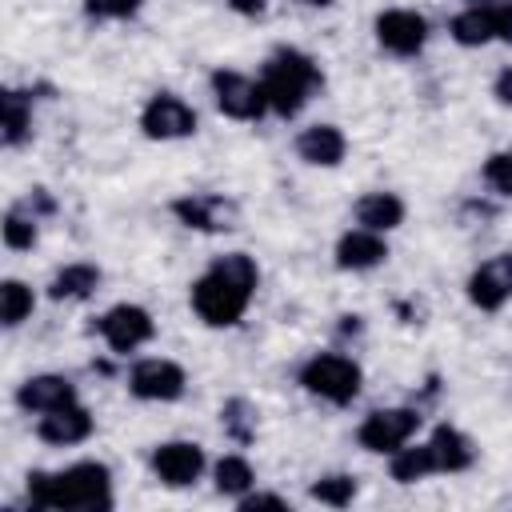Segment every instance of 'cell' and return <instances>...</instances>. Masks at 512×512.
Wrapping results in <instances>:
<instances>
[{"mask_svg":"<svg viewBox=\"0 0 512 512\" xmlns=\"http://www.w3.org/2000/svg\"><path fill=\"white\" fill-rule=\"evenodd\" d=\"M492 96H496V104L512 108V64H504V68L496 72V80H492Z\"/></svg>","mask_w":512,"mask_h":512,"instance_id":"1f68e13d","label":"cell"},{"mask_svg":"<svg viewBox=\"0 0 512 512\" xmlns=\"http://www.w3.org/2000/svg\"><path fill=\"white\" fill-rule=\"evenodd\" d=\"M92 432H96V416H92L80 400L56 408V412L36 416V436H40L48 448H76V444H84Z\"/></svg>","mask_w":512,"mask_h":512,"instance_id":"e0dca14e","label":"cell"},{"mask_svg":"<svg viewBox=\"0 0 512 512\" xmlns=\"http://www.w3.org/2000/svg\"><path fill=\"white\" fill-rule=\"evenodd\" d=\"M300 4H308V8H332L336 0H300Z\"/></svg>","mask_w":512,"mask_h":512,"instance_id":"836d02e7","label":"cell"},{"mask_svg":"<svg viewBox=\"0 0 512 512\" xmlns=\"http://www.w3.org/2000/svg\"><path fill=\"white\" fill-rule=\"evenodd\" d=\"M148 468H152V476H156L164 488L180 492V488H192V484L204 476L208 456H204V448H200L196 440H160V444L148 452Z\"/></svg>","mask_w":512,"mask_h":512,"instance_id":"7c38bea8","label":"cell"},{"mask_svg":"<svg viewBox=\"0 0 512 512\" xmlns=\"http://www.w3.org/2000/svg\"><path fill=\"white\" fill-rule=\"evenodd\" d=\"M468 4H484V0H468Z\"/></svg>","mask_w":512,"mask_h":512,"instance_id":"e575fe53","label":"cell"},{"mask_svg":"<svg viewBox=\"0 0 512 512\" xmlns=\"http://www.w3.org/2000/svg\"><path fill=\"white\" fill-rule=\"evenodd\" d=\"M100 284H104V272L92 260H68V264H60L52 272L48 300H56V304H84V300H92L100 292Z\"/></svg>","mask_w":512,"mask_h":512,"instance_id":"44dd1931","label":"cell"},{"mask_svg":"<svg viewBox=\"0 0 512 512\" xmlns=\"http://www.w3.org/2000/svg\"><path fill=\"white\" fill-rule=\"evenodd\" d=\"M424 416L416 404H392V408H372L360 424H356V444L372 456H392L396 448H404L416 432H420Z\"/></svg>","mask_w":512,"mask_h":512,"instance_id":"8992f818","label":"cell"},{"mask_svg":"<svg viewBox=\"0 0 512 512\" xmlns=\"http://www.w3.org/2000/svg\"><path fill=\"white\" fill-rule=\"evenodd\" d=\"M168 212L188 232H204V236H220V232L240 228V204L224 192H184L168 204Z\"/></svg>","mask_w":512,"mask_h":512,"instance_id":"9c48e42d","label":"cell"},{"mask_svg":"<svg viewBox=\"0 0 512 512\" xmlns=\"http://www.w3.org/2000/svg\"><path fill=\"white\" fill-rule=\"evenodd\" d=\"M128 392L144 404H172L188 392V372L168 356H144L128 368Z\"/></svg>","mask_w":512,"mask_h":512,"instance_id":"8fae6325","label":"cell"},{"mask_svg":"<svg viewBox=\"0 0 512 512\" xmlns=\"http://www.w3.org/2000/svg\"><path fill=\"white\" fill-rule=\"evenodd\" d=\"M256 404L248 400V396H228L224 404H220V428H224V436L236 444V448H248L252 440H256Z\"/></svg>","mask_w":512,"mask_h":512,"instance_id":"d4e9b609","label":"cell"},{"mask_svg":"<svg viewBox=\"0 0 512 512\" xmlns=\"http://www.w3.org/2000/svg\"><path fill=\"white\" fill-rule=\"evenodd\" d=\"M260 84H264V96H268V112L280 116V120H296L308 108V100L324 88V72L316 64V56H308L304 48L280 44L264 56Z\"/></svg>","mask_w":512,"mask_h":512,"instance_id":"3957f363","label":"cell"},{"mask_svg":"<svg viewBox=\"0 0 512 512\" xmlns=\"http://www.w3.org/2000/svg\"><path fill=\"white\" fill-rule=\"evenodd\" d=\"M32 308H36V292L24 280H16V276L0 280V324L4 328H20L32 316Z\"/></svg>","mask_w":512,"mask_h":512,"instance_id":"4316f807","label":"cell"},{"mask_svg":"<svg viewBox=\"0 0 512 512\" xmlns=\"http://www.w3.org/2000/svg\"><path fill=\"white\" fill-rule=\"evenodd\" d=\"M96 336L108 344L112 356H128L136 348H144L156 336V320L144 304H112L108 312L96 316Z\"/></svg>","mask_w":512,"mask_h":512,"instance_id":"30bf717a","label":"cell"},{"mask_svg":"<svg viewBox=\"0 0 512 512\" xmlns=\"http://www.w3.org/2000/svg\"><path fill=\"white\" fill-rule=\"evenodd\" d=\"M260 288V264L248 252L212 256V264L192 280L188 304L204 328H236Z\"/></svg>","mask_w":512,"mask_h":512,"instance_id":"6da1fadb","label":"cell"},{"mask_svg":"<svg viewBox=\"0 0 512 512\" xmlns=\"http://www.w3.org/2000/svg\"><path fill=\"white\" fill-rule=\"evenodd\" d=\"M384 260H388V240L372 228H360V224L340 232L336 244H332V264L340 272H372Z\"/></svg>","mask_w":512,"mask_h":512,"instance_id":"2e32d148","label":"cell"},{"mask_svg":"<svg viewBox=\"0 0 512 512\" xmlns=\"http://www.w3.org/2000/svg\"><path fill=\"white\" fill-rule=\"evenodd\" d=\"M292 148L308 168H340L348 156V136L336 124H308L296 132Z\"/></svg>","mask_w":512,"mask_h":512,"instance_id":"ac0fdd59","label":"cell"},{"mask_svg":"<svg viewBox=\"0 0 512 512\" xmlns=\"http://www.w3.org/2000/svg\"><path fill=\"white\" fill-rule=\"evenodd\" d=\"M212 488L228 500H240L256 488V468L248 464V456L240 452H224L216 464H212Z\"/></svg>","mask_w":512,"mask_h":512,"instance_id":"cb8c5ba5","label":"cell"},{"mask_svg":"<svg viewBox=\"0 0 512 512\" xmlns=\"http://www.w3.org/2000/svg\"><path fill=\"white\" fill-rule=\"evenodd\" d=\"M428 448H432V456H436V472H448V476L468 472V468L476 464V456H480L476 440H472L464 428L448 424V420H440V424L428 432Z\"/></svg>","mask_w":512,"mask_h":512,"instance_id":"ffe728a7","label":"cell"},{"mask_svg":"<svg viewBox=\"0 0 512 512\" xmlns=\"http://www.w3.org/2000/svg\"><path fill=\"white\" fill-rule=\"evenodd\" d=\"M480 180H484L496 196L512 200V148L488 152V156H484V164H480Z\"/></svg>","mask_w":512,"mask_h":512,"instance_id":"f1b7e54d","label":"cell"},{"mask_svg":"<svg viewBox=\"0 0 512 512\" xmlns=\"http://www.w3.org/2000/svg\"><path fill=\"white\" fill-rule=\"evenodd\" d=\"M372 32H376V44H380L388 56H400V60L420 56L424 44H428V36H432L428 20H424L416 8H384V12L372 20Z\"/></svg>","mask_w":512,"mask_h":512,"instance_id":"4fadbf2b","label":"cell"},{"mask_svg":"<svg viewBox=\"0 0 512 512\" xmlns=\"http://www.w3.org/2000/svg\"><path fill=\"white\" fill-rule=\"evenodd\" d=\"M84 16L96 20V24H108V20H136L144 0H80Z\"/></svg>","mask_w":512,"mask_h":512,"instance_id":"f546056e","label":"cell"},{"mask_svg":"<svg viewBox=\"0 0 512 512\" xmlns=\"http://www.w3.org/2000/svg\"><path fill=\"white\" fill-rule=\"evenodd\" d=\"M236 16H248V20H256V16H264V8H268V0H224Z\"/></svg>","mask_w":512,"mask_h":512,"instance_id":"d6a6232c","label":"cell"},{"mask_svg":"<svg viewBox=\"0 0 512 512\" xmlns=\"http://www.w3.org/2000/svg\"><path fill=\"white\" fill-rule=\"evenodd\" d=\"M32 140V96L20 88L0 92V144L20 148Z\"/></svg>","mask_w":512,"mask_h":512,"instance_id":"7402d4cb","label":"cell"},{"mask_svg":"<svg viewBox=\"0 0 512 512\" xmlns=\"http://www.w3.org/2000/svg\"><path fill=\"white\" fill-rule=\"evenodd\" d=\"M24 496L36 512H108L116 508L112 496V468L104 460H76L68 468H36L24 476Z\"/></svg>","mask_w":512,"mask_h":512,"instance_id":"7a4b0ae2","label":"cell"},{"mask_svg":"<svg viewBox=\"0 0 512 512\" xmlns=\"http://www.w3.org/2000/svg\"><path fill=\"white\" fill-rule=\"evenodd\" d=\"M404 216H408L404 196H400V192H388V188L360 192V196H356V204H352V220H356L360 228L380 232V236L396 232V228L404 224Z\"/></svg>","mask_w":512,"mask_h":512,"instance_id":"d6986e66","label":"cell"},{"mask_svg":"<svg viewBox=\"0 0 512 512\" xmlns=\"http://www.w3.org/2000/svg\"><path fill=\"white\" fill-rule=\"evenodd\" d=\"M464 296L476 312H500L512 300V252L480 260L464 280Z\"/></svg>","mask_w":512,"mask_h":512,"instance_id":"5bb4252c","label":"cell"},{"mask_svg":"<svg viewBox=\"0 0 512 512\" xmlns=\"http://www.w3.org/2000/svg\"><path fill=\"white\" fill-rule=\"evenodd\" d=\"M140 136L144 140H156V144H176V140H188V136H196V128H200V116H196V108L180 96V92H152L148 100H144V108H140Z\"/></svg>","mask_w":512,"mask_h":512,"instance_id":"ba28073f","label":"cell"},{"mask_svg":"<svg viewBox=\"0 0 512 512\" xmlns=\"http://www.w3.org/2000/svg\"><path fill=\"white\" fill-rule=\"evenodd\" d=\"M0 236H4V248H8V252H28V248L40 240V216H32L24 204H16V208L4 212Z\"/></svg>","mask_w":512,"mask_h":512,"instance_id":"484cf974","label":"cell"},{"mask_svg":"<svg viewBox=\"0 0 512 512\" xmlns=\"http://www.w3.org/2000/svg\"><path fill=\"white\" fill-rule=\"evenodd\" d=\"M296 384L320 404L348 408L364 388V368L344 352H312L296 368Z\"/></svg>","mask_w":512,"mask_h":512,"instance_id":"277c9868","label":"cell"},{"mask_svg":"<svg viewBox=\"0 0 512 512\" xmlns=\"http://www.w3.org/2000/svg\"><path fill=\"white\" fill-rule=\"evenodd\" d=\"M356 492H360V484L352 472H324L308 484V500L328 504V508H348L356 500Z\"/></svg>","mask_w":512,"mask_h":512,"instance_id":"83f0119b","label":"cell"},{"mask_svg":"<svg viewBox=\"0 0 512 512\" xmlns=\"http://www.w3.org/2000/svg\"><path fill=\"white\" fill-rule=\"evenodd\" d=\"M448 36L460 48H484V44H512V0H484L464 4L448 20Z\"/></svg>","mask_w":512,"mask_h":512,"instance_id":"52a82bcc","label":"cell"},{"mask_svg":"<svg viewBox=\"0 0 512 512\" xmlns=\"http://www.w3.org/2000/svg\"><path fill=\"white\" fill-rule=\"evenodd\" d=\"M236 508H240V512H256V508H280V512H284V508H288V500H284V496H276V492H260V488H252L248 496H240V500H236Z\"/></svg>","mask_w":512,"mask_h":512,"instance_id":"4dcf8cb0","label":"cell"},{"mask_svg":"<svg viewBox=\"0 0 512 512\" xmlns=\"http://www.w3.org/2000/svg\"><path fill=\"white\" fill-rule=\"evenodd\" d=\"M388 476H392L396 484H420V480L436 476V456H432L428 440H420V444L408 440L404 448H396V452L388 456Z\"/></svg>","mask_w":512,"mask_h":512,"instance_id":"603a6c76","label":"cell"},{"mask_svg":"<svg viewBox=\"0 0 512 512\" xmlns=\"http://www.w3.org/2000/svg\"><path fill=\"white\" fill-rule=\"evenodd\" d=\"M208 92H212L216 112L228 116V120L252 124V120L268 116V96H264L260 76H248L240 68H212L208 72Z\"/></svg>","mask_w":512,"mask_h":512,"instance_id":"5b68a950","label":"cell"},{"mask_svg":"<svg viewBox=\"0 0 512 512\" xmlns=\"http://www.w3.org/2000/svg\"><path fill=\"white\" fill-rule=\"evenodd\" d=\"M12 400H16L20 412L44 416V412H56L64 404H76L80 392H76V384L64 372H36V376H28V380L16 384V396Z\"/></svg>","mask_w":512,"mask_h":512,"instance_id":"9a60e30c","label":"cell"}]
</instances>
